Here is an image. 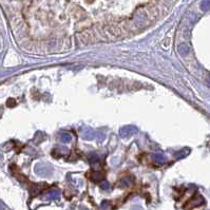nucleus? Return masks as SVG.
I'll use <instances>...</instances> for the list:
<instances>
[{
	"instance_id": "1",
	"label": "nucleus",
	"mask_w": 210,
	"mask_h": 210,
	"mask_svg": "<svg viewBox=\"0 0 210 210\" xmlns=\"http://www.w3.org/2000/svg\"><path fill=\"white\" fill-rule=\"evenodd\" d=\"M135 132H136V129L134 127H125V128H123L119 131V134L123 137H128L130 135L134 134Z\"/></svg>"
},
{
	"instance_id": "2",
	"label": "nucleus",
	"mask_w": 210,
	"mask_h": 210,
	"mask_svg": "<svg viewBox=\"0 0 210 210\" xmlns=\"http://www.w3.org/2000/svg\"><path fill=\"white\" fill-rule=\"evenodd\" d=\"M60 195L59 191L58 190H51L50 192H48L46 195H44L43 199H46L47 201H50V200H55V199H58Z\"/></svg>"
},
{
	"instance_id": "3",
	"label": "nucleus",
	"mask_w": 210,
	"mask_h": 210,
	"mask_svg": "<svg viewBox=\"0 0 210 210\" xmlns=\"http://www.w3.org/2000/svg\"><path fill=\"white\" fill-rule=\"evenodd\" d=\"M201 9L202 11H204V12H207V11L210 10V0H203V1L201 2Z\"/></svg>"
},
{
	"instance_id": "4",
	"label": "nucleus",
	"mask_w": 210,
	"mask_h": 210,
	"mask_svg": "<svg viewBox=\"0 0 210 210\" xmlns=\"http://www.w3.org/2000/svg\"><path fill=\"white\" fill-rule=\"evenodd\" d=\"M60 140H62V143H69L71 140V135L69 133H62L60 135Z\"/></svg>"
},
{
	"instance_id": "5",
	"label": "nucleus",
	"mask_w": 210,
	"mask_h": 210,
	"mask_svg": "<svg viewBox=\"0 0 210 210\" xmlns=\"http://www.w3.org/2000/svg\"><path fill=\"white\" fill-rule=\"evenodd\" d=\"M154 159H155L158 163H164V162L166 161V158H165V155H163V154L158 153L154 155Z\"/></svg>"
},
{
	"instance_id": "6",
	"label": "nucleus",
	"mask_w": 210,
	"mask_h": 210,
	"mask_svg": "<svg viewBox=\"0 0 210 210\" xmlns=\"http://www.w3.org/2000/svg\"><path fill=\"white\" fill-rule=\"evenodd\" d=\"M92 180H96V182H98V180H103V174H102V173H99V172H97V171H95L94 173H93Z\"/></svg>"
},
{
	"instance_id": "7",
	"label": "nucleus",
	"mask_w": 210,
	"mask_h": 210,
	"mask_svg": "<svg viewBox=\"0 0 210 210\" xmlns=\"http://www.w3.org/2000/svg\"><path fill=\"white\" fill-rule=\"evenodd\" d=\"M129 184H130L129 179H124V180H121V182H119L118 186H119V187H121V188H124V187H128Z\"/></svg>"
},
{
	"instance_id": "8",
	"label": "nucleus",
	"mask_w": 210,
	"mask_h": 210,
	"mask_svg": "<svg viewBox=\"0 0 210 210\" xmlns=\"http://www.w3.org/2000/svg\"><path fill=\"white\" fill-rule=\"evenodd\" d=\"M109 206H110V203L109 202H103V203L102 204V210H108L109 209Z\"/></svg>"
},
{
	"instance_id": "9",
	"label": "nucleus",
	"mask_w": 210,
	"mask_h": 210,
	"mask_svg": "<svg viewBox=\"0 0 210 210\" xmlns=\"http://www.w3.org/2000/svg\"><path fill=\"white\" fill-rule=\"evenodd\" d=\"M89 159L92 164H94L95 162H98V156L96 155V154H92V158H89Z\"/></svg>"
},
{
	"instance_id": "10",
	"label": "nucleus",
	"mask_w": 210,
	"mask_h": 210,
	"mask_svg": "<svg viewBox=\"0 0 210 210\" xmlns=\"http://www.w3.org/2000/svg\"><path fill=\"white\" fill-rule=\"evenodd\" d=\"M102 188H103V189H105V190H108L109 188H110V184H109L107 180H103V183L102 184Z\"/></svg>"
},
{
	"instance_id": "11",
	"label": "nucleus",
	"mask_w": 210,
	"mask_h": 210,
	"mask_svg": "<svg viewBox=\"0 0 210 210\" xmlns=\"http://www.w3.org/2000/svg\"><path fill=\"white\" fill-rule=\"evenodd\" d=\"M131 210H143V208L139 206H134V207H132Z\"/></svg>"
}]
</instances>
